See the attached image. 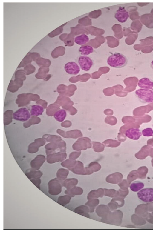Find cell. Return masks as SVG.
<instances>
[{"instance_id": "6da1fadb", "label": "cell", "mask_w": 153, "mask_h": 232, "mask_svg": "<svg viewBox=\"0 0 153 232\" xmlns=\"http://www.w3.org/2000/svg\"><path fill=\"white\" fill-rule=\"evenodd\" d=\"M128 62L127 57L123 54L115 52L110 56L107 59L108 65L115 68H121L126 66Z\"/></svg>"}, {"instance_id": "7a4b0ae2", "label": "cell", "mask_w": 153, "mask_h": 232, "mask_svg": "<svg viewBox=\"0 0 153 232\" xmlns=\"http://www.w3.org/2000/svg\"><path fill=\"white\" fill-rule=\"evenodd\" d=\"M135 94L136 97L142 103H153V90L140 88L135 91Z\"/></svg>"}, {"instance_id": "3957f363", "label": "cell", "mask_w": 153, "mask_h": 232, "mask_svg": "<svg viewBox=\"0 0 153 232\" xmlns=\"http://www.w3.org/2000/svg\"><path fill=\"white\" fill-rule=\"evenodd\" d=\"M62 182L56 178L49 181L48 183L49 194L52 196H56L59 194L62 191Z\"/></svg>"}, {"instance_id": "277c9868", "label": "cell", "mask_w": 153, "mask_h": 232, "mask_svg": "<svg viewBox=\"0 0 153 232\" xmlns=\"http://www.w3.org/2000/svg\"><path fill=\"white\" fill-rule=\"evenodd\" d=\"M121 213L119 211H116L112 212H110L108 215L105 218H102L101 221L102 222L118 225L119 221L121 219Z\"/></svg>"}, {"instance_id": "5b68a950", "label": "cell", "mask_w": 153, "mask_h": 232, "mask_svg": "<svg viewBox=\"0 0 153 232\" xmlns=\"http://www.w3.org/2000/svg\"><path fill=\"white\" fill-rule=\"evenodd\" d=\"M138 198L143 202H150L153 201V188H144L137 193Z\"/></svg>"}, {"instance_id": "8992f818", "label": "cell", "mask_w": 153, "mask_h": 232, "mask_svg": "<svg viewBox=\"0 0 153 232\" xmlns=\"http://www.w3.org/2000/svg\"><path fill=\"white\" fill-rule=\"evenodd\" d=\"M30 116V113L28 110L24 107L19 109L13 114L14 119L22 122L27 121L29 119Z\"/></svg>"}, {"instance_id": "52a82bcc", "label": "cell", "mask_w": 153, "mask_h": 232, "mask_svg": "<svg viewBox=\"0 0 153 232\" xmlns=\"http://www.w3.org/2000/svg\"><path fill=\"white\" fill-rule=\"evenodd\" d=\"M78 62L81 68L85 71H89L93 65V62L91 59L85 56H80Z\"/></svg>"}, {"instance_id": "ba28073f", "label": "cell", "mask_w": 153, "mask_h": 232, "mask_svg": "<svg viewBox=\"0 0 153 232\" xmlns=\"http://www.w3.org/2000/svg\"><path fill=\"white\" fill-rule=\"evenodd\" d=\"M129 17V13L124 7L120 6L116 11L115 18L120 23L126 22Z\"/></svg>"}, {"instance_id": "9c48e42d", "label": "cell", "mask_w": 153, "mask_h": 232, "mask_svg": "<svg viewBox=\"0 0 153 232\" xmlns=\"http://www.w3.org/2000/svg\"><path fill=\"white\" fill-rule=\"evenodd\" d=\"M66 72L72 75L77 74L80 71L79 66L74 62H70L66 63L64 67Z\"/></svg>"}, {"instance_id": "30bf717a", "label": "cell", "mask_w": 153, "mask_h": 232, "mask_svg": "<svg viewBox=\"0 0 153 232\" xmlns=\"http://www.w3.org/2000/svg\"><path fill=\"white\" fill-rule=\"evenodd\" d=\"M138 86L141 88L151 90L153 88V81L147 77H143L140 79Z\"/></svg>"}, {"instance_id": "8fae6325", "label": "cell", "mask_w": 153, "mask_h": 232, "mask_svg": "<svg viewBox=\"0 0 153 232\" xmlns=\"http://www.w3.org/2000/svg\"><path fill=\"white\" fill-rule=\"evenodd\" d=\"M141 133L140 130L136 128H131L127 130L126 132V135L128 138L133 140L138 139Z\"/></svg>"}, {"instance_id": "7c38bea8", "label": "cell", "mask_w": 153, "mask_h": 232, "mask_svg": "<svg viewBox=\"0 0 153 232\" xmlns=\"http://www.w3.org/2000/svg\"><path fill=\"white\" fill-rule=\"evenodd\" d=\"M96 212L99 216L103 218L105 217L110 211L109 207L107 206L104 205H101L97 208Z\"/></svg>"}, {"instance_id": "4fadbf2b", "label": "cell", "mask_w": 153, "mask_h": 232, "mask_svg": "<svg viewBox=\"0 0 153 232\" xmlns=\"http://www.w3.org/2000/svg\"><path fill=\"white\" fill-rule=\"evenodd\" d=\"M104 195V190L100 188L97 190H93L91 191L88 194V199L97 198L98 197H102Z\"/></svg>"}, {"instance_id": "5bb4252c", "label": "cell", "mask_w": 153, "mask_h": 232, "mask_svg": "<svg viewBox=\"0 0 153 232\" xmlns=\"http://www.w3.org/2000/svg\"><path fill=\"white\" fill-rule=\"evenodd\" d=\"M25 174L28 178L31 180L40 179L42 175V173L40 171L32 169L26 171Z\"/></svg>"}, {"instance_id": "9a60e30c", "label": "cell", "mask_w": 153, "mask_h": 232, "mask_svg": "<svg viewBox=\"0 0 153 232\" xmlns=\"http://www.w3.org/2000/svg\"><path fill=\"white\" fill-rule=\"evenodd\" d=\"M83 190L79 187L75 186L69 190H66L65 191V194L73 197L75 195H80L83 193Z\"/></svg>"}, {"instance_id": "2e32d148", "label": "cell", "mask_w": 153, "mask_h": 232, "mask_svg": "<svg viewBox=\"0 0 153 232\" xmlns=\"http://www.w3.org/2000/svg\"><path fill=\"white\" fill-rule=\"evenodd\" d=\"M75 212L82 216L89 218L90 216L88 213L89 212V208L85 205H81L74 209Z\"/></svg>"}, {"instance_id": "e0dca14e", "label": "cell", "mask_w": 153, "mask_h": 232, "mask_svg": "<svg viewBox=\"0 0 153 232\" xmlns=\"http://www.w3.org/2000/svg\"><path fill=\"white\" fill-rule=\"evenodd\" d=\"M44 110L43 108L41 106L34 105L31 106L30 113L32 116H37L42 115Z\"/></svg>"}, {"instance_id": "ac0fdd59", "label": "cell", "mask_w": 153, "mask_h": 232, "mask_svg": "<svg viewBox=\"0 0 153 232\" xmlns=\"http://www.w3.org/2000/svg\"><path fill=\"white\" fill-rule=\"evenodd\" d=\"M78 182V180L75 178L68 179L62 182V185L69 190L76 185Z\"/></svg>"}, {"instance_id": "d6986e66", "label": "cell", "mask_w": 153, "mask_h": 232, "mask_svg": "<svg viewBox=\"0 0 153 232\" xmlns=\"http://www.w3.org/2000/svg\"><path fill=\"white\" fill-rule=\"evenodd\" d=\"M89 40L88 37L86 34H82L74 38V42L79 45H83L86 44Z\"/></svg>"}, {"instance_id": "ffe728a7", "label": "cell", "mask_w": 153, "mask_h": 232, "mask_svg": "<svg viewBox=\"0 0 153 232\" xmlns=\"http://www.w3.org/2000/svg\"><path fill=\"white\" fill-rule=\"evenodd\" d=\"M66 113L64 109H60L56 112L54 114V117L58 122H62L65 119Z\"/></svg>"}, {"instance_id": "44dd1931", "label": "cell", "mask_w": 153, "mask_h": 232, "mask_svg": "<svg viewBox=\"0 0 153 232\" xmlns=\"http://www.w3.org/2000/svg\"><path fill=\"white\" fill-rule=\"evenodd\" d=\"M144 186V184L142 182L136 181L131 184L130 186V188L131 191L136 192L143 188Z\"/></svg>"}, {"instance_id": "7402d4cb", "label": "cell", "mask_w": 153, "mask_h": 232, "mask_svg": "<svg viewBox=\"0 0 153 232\" xmlns=\"http://www.w3.org/2000/svg\"><path fill=\"white\" fill-rule=\"evenodd\" d=\"M79 50L81 55L85 56L89 55L94 51L93 47L90 45L81 46L79 48Z\"/></svg>"}, {"instance_id": "603a6c76", "label": "cell", "mask_w": 153, "mask_h": 232, "mask_svg": "<svg viewBox=\"0 0 153 232\" xmlns=\"http://www.w3.org/2000/svg\"><path fill=\"white\" fill-rule=\"evenodd\" d=\"M71 197L67 195L60 196L58 199L57 202L61 205L64 206L69 203Z\"/></svg>"}, {"instance_id": "cb8c5ba5", "label": "cell", "mask_w": 153, "mask_h": 232, "mask_svg": "<svg viewBox=\"0 0 153 232\" xmlns=\"http://www.w3.org/2000/svg\"><path fill=\"white\" fill-rule=\"evenodd\" d=\"M99 203V201L97 199H92L88 200L85 203V205L89 207V212H93L94 211L95 207Z\"/></svg>"}, {"instance_id": "d4e9b609", "label": "cell", "mask_w": 153, "mask_h": 232, "mask_svg": "<svg viewBox=\"0 0 153 232\" xmlns=\"http://www.w3.org/2000/svg\"><path fill=\"white\" fill-rule=\"evenodd\" d=\"M68 173V170L63 169H59L57 173L56 177L61 182L65 180L67 178Z\"/></svg>"}, {"instance_id": "484cf974", "label": "cell", "mask_w": 153, "mask_h": 232, "mask_svg": "<svg viewBox=\"0 0 153 232\" xmlns=\"http://www.w3.org/2000/svg\"><path fill=\"white\" fill-rule=\"evenodd\" d=\"M38 159H34L31 162L30 165L33 169L38 170L39 169L40 167L44 162L45 159L40 161Z\"/></svg>"}, {"instance_id": "4316f807", "label": "cell", "mask_w": 153, "mask_h": 232, "mask_svg": "<svg viewBox=\"0 0 153 232\" xmlns=\"http://www.w3.org/2000/svg\"><path fill=\"white\" fill-rule=\"evenodd\" d=\"M64 48L62 46H58L56 47L51 53L52 56L53 58H56L63 53Z\"/></svg>"}, {"instance_id": "83f0119b", "label": "cell", "mask_w": 153, "mask_h": 232, "mask_svg": "<svg viewBox=\"0 0 153 232\" xmlns=\"http://www.w3.org/2000/svg\"><path fill=\"white\" fill-rule=\"evenodd\" d=\"M117 174H114L108 176L106 178V181L112 184L117 183L119 182V179Z\"/></svg>"}, {"instance_id": "f1b7e54d", "label": "cell", "mask_w": 153, "mask_h": 232, "mask_svg": "<svg viewBox=\"0 0 153 232\" xmlns=\"http://www.w3.org/2000/svg\"><path fill=\"white\" fill-rule=\"evenodd\" d=\"M104 195L110 197H115L117 196V191L114 189H104Z\"/></svg>"}, {"instance_id": "f546056e", "label": "cell", "mask_w": 153, "mask_h": 232, "mask_svg": "<svg viewBox=\"0 0 153 232\" xmlns=\"http://www.w3.org/2000/svg\"><path fill=\"white\" fill-rule=\"evenodd\" d=\"M63 24L60 27L57 28L52 32L48 34V36L51 38H53L59 35L62 31V27L64 25Z\"/></svg>"}, {"instance_id": "4dcf8cb0", "label": "cell", "mask_w": 153, "mask_h": 232, "mask_svg": "<svg viewBox=\"0 0 153 232\" xmlns=\"http://www.w3.org/2000/svg\"><path fill=\"white\" fill-rule=\"evenodd\" d=\"M142 134L144 136H150L152 135L153 131L151 128H147L143 130Z\"/></svg>"}, {"instance_id": "1f68e13d", "label": "cell", "mask_w": 153, "mask_h": 232, "mask_svg": "<svg viewBox=\"0 0 153 232\" xmlns=\"http://www.w3.org/2000/svg\"><path fill=\"white\" fill-rule=\"evenodd\" d=\"M30 181L38 188L40 189L41 180L40 179L30 180Z\"/></svg>"}, {"instance_id": "d6a6232c", "label": "cell", "mask_w": 153, "mask_h": 232, "mask_svg": "<svg viewBox=\"0 0 153 232\" xmlns=\"http://www.w3.org/2000/svg\"><path fill=\"white\" fill-rule=\"evenodd\" d=\"M27 54L29 56L33 58H35L40 56L39 54L38 53L36 52H29Z\"/></svg>"}, {"instance_id": "836d02e7", "label": "cell", "mask_w": 153, "mask_h": 232, "mask_svg": "<svg viewBox=\"0 0 153 232\" xmlns=\"http://www.w3.org/2000/svg\"><path fill=\"white\" fill-rule=\"evenodd\" d=\"M150 67L153 69V60L151 61L150 63Z\"/></svg>"}, {"instance_id": "e575fe53", "label": "cell", "mask_w": 153, "mask_h": 232, "mask_svg": "<svg viewBox=\"0 0 153 232\" xmlns=\"http://www.w3.org/2000/svg\"><path fill=\"white\" fill-rule=\"evenodd\" d=\"M152 90H153V88H152Z\"/></svg>"}]
</instances>
